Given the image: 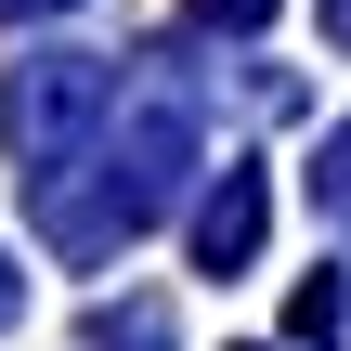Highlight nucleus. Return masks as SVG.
Returning a JSON list of instances; mask_svg holds the SVG:
<instances>
[{
  "mask_svg": "<svg viewBox=\"0 0 351 351\" xmlns=\"http://www.w3.org/2000/svg\"><path fill=\"white\" fill-rule=\"evenodd\" d=\"M117 104V78L91 65V52H39V65H13V104H0V130H13V156L39 169V182H65V156H78V130Z\"/></svg>",
  "mask_w": 351,
  "mask_h": 351,
  "instance_id": "obj_1",
  "label": "nucleus"
},
{
  "mask_svg": "<svg viewBox=\"0 0 351 351\" xmlns=\"http://www.w3.org/2000/svg\"><path fill=\"white\" fill-rule=\"evenodd\" d=\"M247 247H261V182H247V169H221V195L195 208V261H208V274H234Z\"/></svg>",
  "mask_w": 351,
  "mask_h": 351,
  "instance_id": "obj_2",
  "label": "nucleus"
},
{
  "mask_svg": "<svg viewBox=\"0 0 351 351\" xmlns=\"http://www.w3.org/2000/svg\"><path fill=\"white\" fill-rule=\"evenodd\" d=\"M78 351H169V313H156V300H130V313H104Z\"/></svg>",
  "mask_w": 351,
  "mask_h": 351,
  "instance_id": "obj_3",
  "label": "nucleus"
},
{
  "mask_svg": "<svg viewBox=\"0 0 351 351\" xmlns=\"http://www.w3.org/2000/svg\"><path fill=\"white\" fill-rule=\"evenodd\" d=\"M313 208L351 234V130H326V156H313Z\"/></svg>",
  "mask_w": 351,
  "mask_h": 351,
  "instance_id": "obj_4",
  "label": "nucleus"
},
{
  "mask_svg": "<svg viewBox=\"0 0 351 351\" xmlns=\"http://www.w3.org/2000/svg\"><path fill=\"white\" fill-rule=\"evenodd\" d=\"M208 13H234V26H261V13H274V0H208Z\"/></svg>",
  "mask_w": 351,
  "mask_h": 351,
  "instance_id": "obj_5",
  "label": "nucleus"
},
{
  "mask_svg": "<svg viewBox=\"0 0 351 351\" xmlns=\"http://www.w3.org/2000/svg\"><path fill=\"white\" fill-rule=\"evenodd\" d=\"M13 300H26V274H13V261H0V326H13Z\"/></svg>",
  "mask_w": 351,
  "mask_h": 351,
  "instance_id": "obj_6",
  "label": "nucleus"
},
{
  "mask_svg": "<svg viewBox=\"0 0 351 351\" xmlns=\"http://www.w3.org/2000/svg\"><path fill=\"white\" fill-rule=\"evenodd\" d=\"M26 13H65V0H0V26H26Z\"/></svg>",
  "mask_w": 351,
  "mask_h": 351,
  "instance_id": "obj_7",
  "label": "nucleus"
},
{
  "mask_svg": "<svg viewBox=\"0 0 351 351\" xmlns=\"http://www.w3.org/2000/svg\"><path fill=\"white\" fill-rule=\"evenodd\" d=\"M326 26H339V39H351V0H326Z\"/></svg>",
  "mask_w": 351,
  "mask_h": 351,
  "instance_id": "obj_8",
  "label": "nucleus"
}]
</instances>
